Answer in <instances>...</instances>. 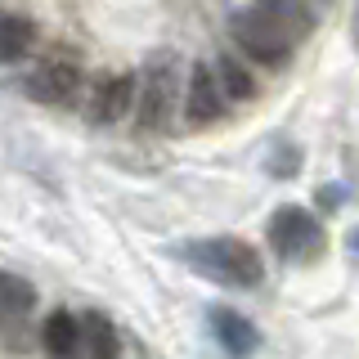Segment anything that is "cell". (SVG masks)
<instances>
[{"instance_id":"obj_11","label":"cell","mask_w":359,"mask_h":359,"mask_svg":"<svg viewBox=\"0 0 359 359\" xmlns=\"http://www.w3.org/2000/svg\"><path fill=\"white\" fill-rule=\"evenodd\" d=\"M36 45V22L18 9H0V63H18Z\"/></svg>"},{"instance_id":"obj_3","label":"cell","mask_w":359,"mask_h":359,"mask_svg":"<svg viewBox=\"0 0 359 359\" xmlns=\"http://www.w3.org/2000/svg\"><path fill=\"white\" fill-rule=\"evenodd\" d=\"M229 36H233V45H238L247 59H256V63H265V67L292 63V45H297V41H292L269 14H261L256 5L229 14Z\"/></svg>"},{"instance_id":"obj_6","label":"cell","mask_w":359,"mask_h":359,"mask_svg":"<svg viewBox=\"0 0 359 359\" xmlns=\"http://www.w3.org/2000/svg\"><path fill=\"white\" fill-rule=\"evenodd\" d=\"M130 108H135V76L130 72L95 76V86L86 95V121L90 126H117Z\"/></svg>"},{"instance_id":"obj_9","label":"cell","mask_w":359,"mask_h":359,"mask_svg":"<svg viewBox=\"0 0 359 359\" xmlns=\"http://www.w3.org/2000/svg\"><path fill=\"white\" fill-rule=\"evenodd\" d=\"M121 341H117V328H112L108 314L99 310H86L81 314V328H76V346L67 359H117Z\"/></svg>"},{"instance_id":"obj_2","label":"cell","mask_w":359,"mask_h":359,"mask_svg":"<svg viewBox=\"0 0 359 359\" xmlns=\"http://www.w3.org/2000/svg\"><path fill=\"white\" fill-rule=\"evenodd\" d=\"M175 108H180V59L162 50L135 76V121H140V130H166Z\"/></svg>"},{"instance_id":"obj_7","label":"cell","mask_w":359,"mask_h":359,"mask_svg":"<svg viewBox=\"0 0 359 359\" xmlns=\"http://www.w3.org/2000/svg\"><path fill=\"white\" fill-rule=\"evenodd\" d=\"M184 121L189 126H211V121L224 117V108H229V99L220 95L216 86V72H211V63H194L189 67V81H184Z\"/></svg>"},{"instance_id":"obj_1","label":"cell","mask_w":359,"mask_h":359,"mask_svg":"<svg viewBox=\"0 0 359 359\" xmlns=\"http://www.w3.org/2000/svg\"><path fill=\"white\" fill-rule=\"evenodd\" d=\"M180 261H184L194 274L211 278L220 287H238V292H252L261 287L265 278V265H261V252L252 243L233 238V233H216V238H194L180 247Z\"/></svg>"},{"instance_id":"obj_5","label":"cell","mask_w":359,"mask_h":359,"mask_svg":"<svg viewBox=\"0 0 359 359\" xmlns=\"http://www.w3.org/2000/svg\"><path fill=\"white\" fill-rule=\"evenodd\" d=\"M22 90H27V99H36L45 108H67L81 95V67L72 59H59V54H54V59H41L22 76Z\"/></svg>"},{"instance_id":"obj_14","label":"cell","mask_w":359,"mask_h":359,"mask_svg":"<svg viewBox=\"0 0 359 359\" xmlns=\"http://www.w3.org/2000/svg\"><path fill=\"white\" fill-rule=\"evenodd\" d=\"M211 72H216V86H220V95L229 99V104H247V99L256 95V81H252V72L233 59V54H216V63H211Z\"/></svg>"},{"instance_id":"obj_13","label":"cell","mask_w":359,"mask_h":359,"mask_svg":"<svg viewBox=\"0 0 359 359\" xmlns=\"http://www.w3.org/2000/svg\"><path fill=\"white\" fill-rule=\"evenodd\" d=\"M76 328H81V314L50 310V314H45V323H41L45 355H50V359H67V355H72V346H76Z\"/></svg>"},{"instance_id":"obj_15","label":"cell","mask_w":359,"mask_h":359,"mask_svg":"<svg viewBox=\"0 0 359 359\" xmlns=\"http://www.w3.org/2000/svg\"><path fill=\"white\" fill-rule=\"evenodd\" d=\"M351 256H355V261H359V224H355V229H351Z\"/></svg>"},{"instance_id":"obj_4","label":"cell","mask_w":359,"mask_h":359,"mask_svg":"<svg viewBox=\"0 0 359 359\" xmlns=\"http://www.w3.org/2000/svg\"><path fill=\"white\" fill-rule=\"evenodd\" d=\"M265 238L287 265H306L323 252V224L306 207H278L265 224Z\"/></svg>"},{"instance_id":"obj_16","label":"cell","mask_w":359,"mask_h":359,"mask_svg":"<svg viewBox=\"0 0 359 359\" xmlns=\"http://www.w3.org/2000/svg\"><path fill=\"white\" fill-rule=\"evenodd\" d=\"M351 32H355V50H359V5H355V27Z\"/></svg>"},{"instance_id":"obj_12","label":"cell","mask_w":359,"mask_h":359,"mask_svg":"<svg viewBox=\"0 0 359 359\" xmlns=\"http://www.w3.org/2000/svg\"><path fill=\"white\" fill-rule=\"evenodd\" d=\"M252 5L261 9V14L274 18L292 41H301V36H310V32H314V9H310V0H252Z\"/></svg>"},{"instance_id":"obj_10","label":"cell","mask_w":359,"mask_h":359,"mask_svg":"<svg viewBox=\"0 0 359 359\" xmlns=\"http://www.w3.org/2000/svg\"><path fill=\"white\" fill-rule=\"evenodd\" d=\"M32 310H36V287L14 269H0V328L27 323Z\"/></svg>"},{"instance_id":"obj_8","label":"cell","mask_w":359,"mask_h":359,"mask_svg":"<svg viewBox=\"0 0 359 359\" xmlns=\"http://www.w3.org/2000/svg\"><path fill=\"white\" fill-rule=\"evenodd\" d=\"M207 323H211L216 341H220L229 355H252L256 346H261V328H256V323L247 319V314H238L233 306H211Z\"/></svg>"}]
</instances>
